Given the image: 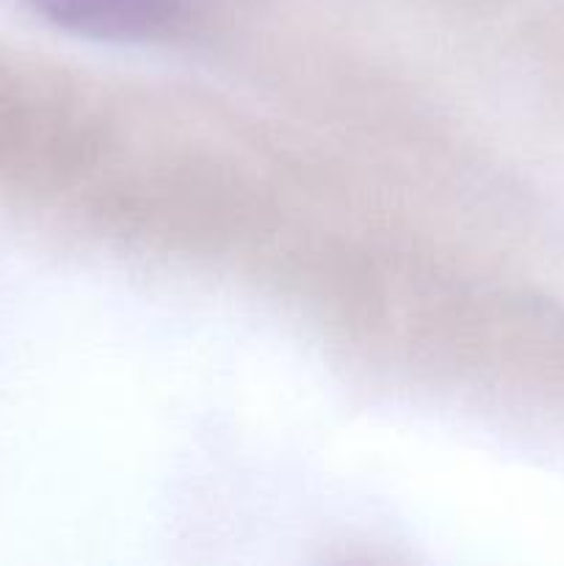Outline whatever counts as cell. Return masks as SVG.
Here are the masks:
<instances>
[{
    "label": "cell",
    "instance_id": "6da1fadb",
    "mask_svg": "<svg viewBox=\"0 0 564 566\" xmlns=\"http://www.w3.org/2000/svg\"><path fill=\"white\" fill-rule=\"evenodd\" d=\"M61 31L94 39H153L182 14V0H22Z\"/></svg>",
    "mask_w": 564,
    "mask_h": 566
}]
</instances>
